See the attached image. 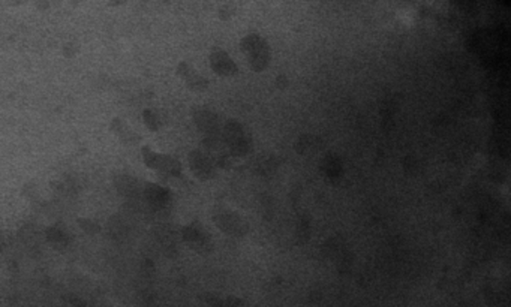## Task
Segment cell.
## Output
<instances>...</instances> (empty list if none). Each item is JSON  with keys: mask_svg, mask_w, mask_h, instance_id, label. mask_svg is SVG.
I'll use <instances>...</instances> for the list:
<instances>
[{"mask_svg": "<svg viewBox=\"0 0 511 307\" xmlns=\"http://www.w3.org/2000/svg\"><path fill=\"white\" fill-rule=\"evenodd\" d=\"M242 48L254 70L261 72L267 68L270 62V48L260 34H248L242 40Z\"/></svg>", "mask_w": 511, "mask_h": 307, "instance_id": "1", "label": "cell"}, {"mask_svg": "<svg viewBox=\"0 0 511 307\" xmlns=\"http://www.w3.org/2000/svg\"><path fill=\"white\" fill-rule=\"evenodd\" d=\"M222 140L230 148L232 156H238V158L244 156L250 148V140L248 134L244 132L243 126L236 120H230L225 124L224 132H222Z\"/></svg>", "mask_w": 511, "mask_h": 307, "instance_id": "2", "label": "cell"}, {"mask_svg": "<svg viewBox=\"0 0 511 307\" xmlns=\"http://www.w3.org/2000/svg\"><path fill=\"white\" fill-rule=\"evenodd\" d=\"M213 222L224 234L231 237H244L249 231L248 222L232 210L218 208L213 213Z\"/></svg>", "mask_w": 511, "mask_h": 307, "instance_id": "3", "label": "cell"}, {"mask_svg": "<svg viewBox=\"0 0 511 307\" xmlns=\"http://www.w3.org/2000/svg\"><path fill=\"white\" fill-rule=\"evenodd\" d=\"M182 238L190 249H194L200 255H207L213 250L212 237L200 222H194L184 226L182 230Z\"/></svg>", "mask_w": 511, "mask_h": 307, "instance_id": "4", "label": "cell"}, {"mask_svg": "<svg viewBox=\"0 0 511 307\" xmlns=\"http://www.w3.org/2000/svg\"><path fill=\"white\" fill-rule=\"evenodd\" d=\"M142 154H144V162L147 166H150L152 170H156L159 172H164L165 176H171V177H177L182 172V166L180 164L170 158V156H164V154H158L150 152L148 148H142Z\"/></svg>", "mask_w": 511, "mask_h": 307, "instance_id": "5", "label": "cell"}, {"mask_svg": "<svg viewBox=\"0 0 511 307\" xmlns=\"http://www.w3.org/2000/svg\"><path fill=\"white\" fill-rule=\"evenodd\" d=\"M194 120L195 124L198 126V129L206 134L204 140H220V128H219V122L216 114H213L212 111L201 108L196 110L194 112Z\"/></svg>", "mask_w": 511, "mask_h": 307, "instance_id": "6", "label": "cell"}, {"mask_svg": "<svg viewBox=\"0 0 511 307\" xmlns=\"http://www.w3.org/2000/svg\"><path fill=\"white\" fill-rule=\"evenodd\" d=\"M144 201L147 202V206L156 212H162L165 210L170 202H171V195L166 189H164L162 186L158 184H152L147 183L144 184V195H142Z\"/></svg>", "mask_w": 511, "mask_h": 307, "instance_id": "7", "label": "cell"}, {"mask_svg": "<svg viewBox=\"0 0 511 307\" xmlns=\"http://www.w3.org/2000/svg\"><path fill=\"white\" fill-rule=\"evenodd\" d=\"M189 166H190V171L202 182L212 178L213 174H214V166H213L208 154L198 152V150L192 152L189 154Z\"/></svg>", "mask_w": 511, "mask_h": 307, "instance_id": "8", "label": "cell"}, {"mask_svg": "<svg viewBox=\"0 0 511 307\" xmlns=\"http://www.w3.org/2000/svg\"><path fill=\"white\" fill-rule=\"evenodd\" d=\"M116 188L118 190V194H122L126 198L130 200H140L144 195V186H141V183L130 176H120L116 178Z\"/></svg>", "mask_w": 511, "mask_h": 307, "instance_id": "9", "label": "cell"}, {"mask_svg": "<svg viewBox=\"0 0 511 307\" xmlns=\"http://www.w3.org/2000/svg\"><path fill=\"white\" fill-rule=\"evenodd\" d=\"M210 63H212V69L222 76L237 74V66L232 62V58L220 50L213 51V54L210 57Z\"/></svg>", "mask_w": 511, "mask_h": 307, "instance_id": "10", "label": "cell"}, {"mask_svg": "<svg viewBox=\"0 0 511 307\" xmlns=\"http://www.w3.org/2000/svg\"><path fill=\"white\" fill-rule=\"evenodd\" d=\"M178 75H182V76L186 80V82H188V86H189L190 88L202 90V88L207 87V80H204L201 75H198V74H196L189 64H186V63H180V66H178Z\"/></svg>", "mask_w": 511, "mask_h": 307, "instance_id": "11", "label": "cell"}, {"mask_svg": "<svg viewBox=\"0 0 511 307\" xmlns=\"http://www.w3.org/2000/svg\"><path fill=\"white\" fill-rule=\"evenodd\" d=\"M46 240L57 250H63L70 242L69 236L60 228H48L46 230Z\"/></svg>", "mask_w": 511, "mask_h": 307, "instance_id": "12", "label": "cell"}, {"mask_svg": "<svg viewBox=\"0 0 511 307\" xmlns=\"http://www.w3.org/2000/svg\"><path fill=\"white\" fill-rule=\"evenodd\" d=\"M278 168V164L272 159V158H267V159H262L258 165H256V170L262 176H270L276 171Z\"/></svg>", "mask_w": 511, "mask_h": 307, "instance_id": "13", "label": "cell"}, {"mask_svg": "<svg viewBox=\"0 0 511 307\" xmlns=\"http://www.w3.org/2000/svg\"><path fill=\"white\" fill-rule=\"evenodd\" d=\"M78 225L81 226V230L82 231H86V232H88V234H96V232H99V225L96 224V222H93V220H90V219H80L78 220Z\"/></svg>", "mask_w": 511, "mask_h": 307, "instance_id": "14", "label": "cell"}, {"mask_svg": "<svg viewBox=\"0 0 511 307\" xmlns=\"http://www.w3.org/2000/svg\"><path fill=\"white\" fill-rule=\"evenodd\" d=\"M144 120H146V123H147V126L152 129V130H156L158 129V120H156V116H153V112H150V111H146L144 112Z\"/></svg>", "mask_w": 511, "mask_h": 307, "instance_id": "15", "label": "cell"}, {"mask_svg": "<svg viewBox=\"0 0 511 307\" xmlns=\"http://www.w3.org/2000/svg\"><path fill=\"white\" fill-rule=\"evenodd\" d=\"M242 300L240 298H234V297H230L225 300V306H242Z\"/></svg>", "mask_w": 511, "mask_h": 307, "instance_id": "16", "label": "cell"}]
</instances>
